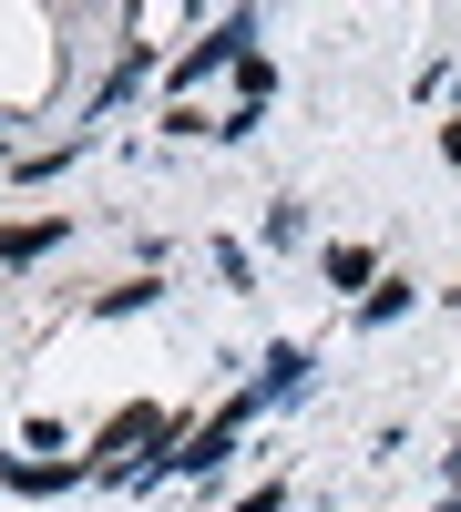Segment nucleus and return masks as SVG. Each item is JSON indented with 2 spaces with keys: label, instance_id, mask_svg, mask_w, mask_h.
Segmentation results:
<instances>
[{
  "label": "nucleus",
  "instance_id": "1",
  "mask_svg": "<svg viewBox=\"0 0 461 512\" xmlns=\"http://www.w3.org/2000/svg\"><path fill=\"white\" fill-rule=\"evenodd\" d=\"M134 441H175V431H164V410H154V400H134V410H113L93 451H134Z\"/></svg>",
  "mask_w": 461,
  "mask_h": 512
},
{
  "label": "nucleus",
  "instance_id": "2",
  "mask_svg": "<svg viewBox=\"0 0 461 512\" xmlns=\"http://www.w3.org/2000/svg\"><path fill=\"white\" fill-rule=\"evenodd\" d=\"M216 62H246V21H226L216 41H195V52L175 62V93H185V82H195V72H216Z\"/></svg>",
  "mask_w": 461,
  "mask_h": 512
},
{
  "label": "nucleus",
  "instance_id": "3",
  "mask_svg": "<svg viewBox=\"0 0 461 512\" xmlns=\"http://www.w3.org/2000/svg\"><path fill=\"white\" fill-rule=\"evenodd\" d=\"M62 246V216H41V226H0V267H31V256H52Z\"/></svg>",
  "mask_w": 461,
  "mask_h": 512
},
{
  "label": "nucleus",
  "instance_id": "4",
  "mask_svg": "<svg viewBox=\"0 0 461 512\" xmlns=\"http://www.w3.org/2000/svg\"><path fill=\"white\" fill-rule=\"evenodd\" d=\"M0 482H11V492H62V482H82V461H11Z\"/></svg>",
  "mask_w": 461,
  "mask_h": 512
},
{
  "label": "nucleus",
  "instance_id": "5",
  "mask_svg": "<svg viewBox=\"0 0 461 512\" xmlns=\"http://www.w3.org/2000/svg\"><path fill=\"white\" fill-rule=\"evenodd\" d=\"M369 277H380V256H369V246H328V287H369Z\"/></svg>",
  "mask_w": 461,
  "mask_h": 512
}]
</instances>
